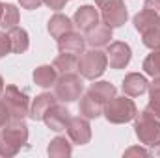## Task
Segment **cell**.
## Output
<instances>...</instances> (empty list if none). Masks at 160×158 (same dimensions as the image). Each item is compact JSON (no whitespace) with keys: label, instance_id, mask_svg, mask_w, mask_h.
I'll return each instance as SVG.
<instances>
[{"label":"cell","instance_id":"cell-11","mask_svg":"<svg viewBox=\"0 0 160 158\" xmlns=\"http://www.w3.org/2000/svg\"><path fill=\"white\" fill-rule=\"evenodd\" d=\"M110 43H112V28L106 26L104 22H97L91 30L86 32V45H89L91 48L108 47Z\"/></svg>","mask_w":160,"mask_h":158},{"label":"cell","instance_id":"cell-15","mask_svg":"<svg viewBox=\"0 0 160 158\" xmlns=\"http://www.w3.org/2000/svg\"><path fill=\"white\" fill-rule=\"evenodd\" d=\"M121 89L128 97H138V95H142L149 89V82L140 73H128L121 82Z\"/></svg>","mask_w":160,"mask_h":158},{"label":"cell","instance_id":"cell-9","mask_svg":"<svg viewBox=\"0 0 160 158\" xmlns=\"http://www.w3.org/2000/svg\"><path fill=\"white\" fill-rule=\"evenodd\" d=\"M65 130H67V136L71 138V141L77 145H86L91 140V125H89V119L84 116L71 117Z\"/></svg>","mask_w":160,"mask_h":158},{"label":"cell","instance_id":"cell-5","mask_svg":"<svg viewBox=\"0 0 160 158\" xmlns=\"http://www.w3.org/2000/svg\"><path fill=\"white\" fill-rule=\"evenodd\" d=\"M106 67H108V56L101 48L84 50L82 56L78 58V73L86 80L99 78L106 71Z\"/></svg>","mask_w":160,"mask_h":158},{"label":"cell","instance_id":"cell-33","mask_svg":"<svg viewBox=\"0 0 160 158\" xmlns=\"http://www.w3.org/2000/svg\"><path fill=\"white\" fill-rule=\"evenodd\" d=\"M143 7H147V9H153L157 15H160V0H145Z\"/></svg>","mask_w":160,"mask_h":158},{"label":"cell","instance_id":"cell-4","mask_svg":"<svg viewBox=\"0 0 160 158\" xmlns=\"http://www.w3.org/2000/svg\"><path fill=\"white\" fill-rule=\"evenodd\" d=\"M2 102L9 114V121L15 119H24L30 114V97L26 91H21L17 86H6L2 93Z\"/></svg>","mask_w":160,"mask_h":158},{"label":"cell","instance_id":"cell-25","mask_svg":"<svg viewBox=\"0 0 160 158\" xmlns=\"http://www.w3.org/2000/svg\"><path fill=\"white\" fill-rule=\"evenodd\" d=\"M143 71H145V75H149L153 78H160V48L153 50L143 60Z\"/></svg>","mask_w":160,"mask_h":158},{"label":"cell","instance_id":"cell-3","mask_svg":"<svg viewBox=\"0 0 160 158\" xmlns=\"http://www.w3.org/2000/svg\"><path fill=\"white\" fill-rule=\"evenodd\" d=\"M138 114V108H136V102L132 99H128V95L125 97H114L110 99L108 102H104V110H102V116L106 117L108 123H114V125H123V123H128L136 117Z\"/></svg>","mask_w":160,"mask_h":158},{"label":"cell","instance_id":"cell-36","mask_svg":"<svg viewBox=\"0 0 160 158\" xmlns=\"http://www.w3.org/2000/svg\"><path fill=\"white\" fill-rule=\"evenodd\" d=\"M4 87H6V86H4V78L0 77V97H2V93H4Z\"/></svg>","mask_w":160,"mask_h":158},{"label":"cell","instance_id":"cell-31","mask_svg":"<svg viewBox=\"0 0 160 158\" xmlns=\"http://www.w3.org/2000/svg\"><path fill=\"white\" fill-rule=\"evenodd\" d=\"M19 4L24 9H38L41 4H43V0H19Z\"/></svg>","mask_w":160,"mask_h":158},{"label":"cell","instance_id":"cell-17","mask_svg":"<svg viewBox=\"0 0 160 158\" xmlns=\"http://www.w3.org/2000/svg\"><path fill=\"white\" fill-rule=\"evenodd\" d=\"M158 26H160V15H157L153 9L143 7L142 11H138L134 15V28L140 34H143L151 28H158Z\"/></svg>","mask_w":160,"mask_h":158},{"label":"cell","instance_id":"cell-8","mask_svg":"<svg viewBox=\"0 0 160 158\" xmlns=\"http://www.w3.org/2000/svg\"><path fill=\"white\" fill-rule=\"evenodd\" d=\"M106 56H108V63L112 69H125L130 63L132 50H130L128 43H125V41H112L106 47Z\"/></svg>","mask_w":160,"mask_h":158},{"label":"cell","instance_id":"cell-18","mask_svg":"<svg viewBox=\"0 0 160 158\" xmlns=\"http://www.w3.org/2000/svg\"><path fill=\"white\" fill-rule=\"evenodd\" d=\"M73 21L67 17V15H62V13H54L50 19H48V26H47V30H48V34L54 37V39H58V37H62L65 32H69V30H73Z\"/></svg>","mask_w":160,"mask_h":158},{"label":"cell","instance_id":"cell-23","mask_svg":"<svg viewBox=\"0 0 160 158\" xmlns=\"http://www.w3.org/2000/svg\"><path fill=\"white\" fill-rule=\"evenodd\" d=\"M91 95H95L97 99H101L102 102H108L110 99H114L116 97V93H118V89H116V86L114 84H110V82H106V80H101V82H93L91 86H89V89H88Z\"/></svg>","mask_w":160,"mask_h":158},{"label":"cell","instance_id":"cell-6","mask_svg":"<svg viewBox=\"0 0 160 158\" xmlns=\"http://www.w3.org/2000/svg\"><path fill=\"white\" fill-rule=\"evenodd\" d=\"M82 93H84V84L77 73H65L54 84V95L60 102L65 104L75 102L77 99L82 97Z\"/></svg>","mask_w":160,"mask_h":158},{"label":"cell","instance_id":"cell-20","mask_svg":"<svg viewBox=\"0 0 160 158\" xmlns=\"http://www.w3.org/2000/svg\"><path fill=\"white\" fill-rule=\"evenodd\" d=\"M32 78L36 82V86L47 89V87H52V86L56 84V80H58V71L54 69V65H39V67L34 71Z\"/></svg>","mask_w":160,"mask_h":158},{"label":"cell","instance_id":"cell-24","mask_svg":"<svg viewBox=\"0 0 160 158\" xmlns=\"http://www.w3.org/2000/svg\"><path fill=\"white\" fill-rule=\"evenodd\" d=\"M19 9L15 4H4V11H2V17H0V26L4 30H11L13 26L19 24Z\"/></svg>","mask_w":160,"mask_h":158},{"label":"cell","instance_id":"cell-37","mask_svg":"<svg viewBox=\"0 0 160 158\" xmlns=\"http://www.w3.org/2000/svg\"><path fill=\"white\" fill-rule=\"evenodd\" d=\"M2 11H4V4L0 2V17H2Z\"/></svg>","mask_w":160,"mask_h":158},{"label":"cell","instance_id":"cell-29","mask_svg":"<svg viewBox=\"0 0 160 158\" xmlns=\"http://www.w3.org/2000/svg\"><path fill=\"white\" fill-rule=\"evenodd\" d=\"M67 2H69V0H43V4H45L47 7L54 9V11H60V9H63Z\"/></svg>","mask_w":160,"mask_h":158},{"label":"cell","instance_id":"cell-30","mask_svg":"<svg viewBox=\"0 0 160 158\" xmlns=\"http://www.w3.org/2000/svg\"><path fill=\"white\" fill-rule=\"evenodd\" d=\"M125 156H151V155L143 147H130V149L125 151Z\"/></svg>","mask_w":160,"mask_h":158},{"label":"cell","instance_id":"cell-22","mask_svg":"<svg viewBox=\"0 0 160 158\" xmlns=\"http://www.w3.org/2000/svg\"><path fill=\"white\" fill-rule=\"evenodd\" d=\"M47 153H48V156H52V158H67L73 155V147H71V143L63 136H56L48 143Z\"/></svg>","mask_w":160,"mask_h":158},{"label":"cell","instance_id":"cell-14","mask_svg":"<svg viewBox=\"0 0 160 158\" xmlns=\"http://www.w3.org/2000/svg\"><path fill=\"white\" fill-rule=\"evenodd\" d=\"M102 110H104V102L101 99H97L95 95H91L89 91H86L80 97V104H78L80 116H84L88 119H97L102 116Z\"/></svg>","mask_w":160,"mask_h":158},{"label":"cell","instance_id":"cell-10","mask_svg":"<svg viewBox=\"0 0 160 158\" xmlns=\"http://www.w3.org/2000/svg\"><path fill=\"white\" fill-rule=\"evenodd\" d=\"M69 119H71V112L67 110V106L58 104V102L52 104V106L47 110V114L43 116V121H45L47 128H50V130H54V132L65 130L67 125H69Z\"/></svg>","mask_w":160,"mask_h":158},{"label":"cell","instance_id":"cell-1","mask_svg":"<svg viewBox=\"0 0 160 158\" xmlns=\"http://www.w3.org/2000/svg\"><path fill=\"white\" fill-rule=\"evenodd\" d=\"M28 141V126L24 119L8 121L0 128V156H15Z\"/></svg>","mask_w":160,"mask_h":158},{"label":"cell","instance_id":"cell-32","mask_svg":"<svg viewBox=\"0 0 160 158\" xmlns=\"http://www.w3.org/2000/svg\"><path fill=\"white\" fill-rule=\"evenodd\" d=\"M8 121H9V114H8V110H6V106H4V102H2V99H0V128H2Z\"/></svg>","mask_w":160,"mask_h":158},{"label":"cell","instance_id":"cell-26","mask_svg":"<svg viewBox=\"0 0 160 158\" xmlns=\"http://www.w3.org/2000/svg\"><path fill=\"white\" fill-rule=\"evenodd\" d=\"M151 110H155L157 114H160V78H153V82L149 84V104Z\"/></svg>","mask_w":160,"mask_h":158},{"label":"cell","instance_id":"cell-21","mask_svg":"<svg viewBox=\"0 0 160 158\" xmlns=\"http://www.w3.org/2000/svg\"><path fill=\"white\" fill-rule=\"evenodd\" d=\"M52 65H54V69L60 75L77 73L78 71V56L77 54H71V52H60V56L54 58Z\"/></svg>","mask_w":160,"mask_h":158},{"label":"cell","instance_id":"cell-7","mask_svg":"<svg viewBox=\"0 0 160 158\" xmlns=\"http://www.w3.org/2000/svg\"><path fill=\"white\" fill-rule=\"evenodd\" d=\"M128 19V11H127V6L123 0H114V2H108L106 6L101 7V21L110 26V28H119L127 22Z\"/></svg>","mask_w":160,"mask_h":158},{"label":"cell","instance_id":"cell-12","mask_svg":"<svg viewBox=\"0 0 160 158\" xmlns=\"http://www.w3.org/2000/svg\"><path fill=\"white\" fill-rule=\"evenodd\" d=\"M58 50L60 52H71V54H82L84 48H86V37L75 32V30H69L65 32L62 37H58Z\"/></svg>","mask_w":160,"mask_h":158},{"label":"cell","instance_id":"cell-27","mask_svg":"<svg viewBox=\"0 0 160 158\" xmlns=\"http://www.w3.org/2000/svg\"><path fill=\"white\" fill-rule=\"evenodd\" d=\"M142 41H143V45H145L147 48L158 50L160 48V26L158 28H151V30L143 32V34H142Z\"/></svg>","mask_w":160,"mask_h":158},{"label":"cell","instance_id":"cell-2","mask_svg":"<svg viewBox=\"0 0 160 158\" xmlns=\"http://www.w3.org/2000/svg\"><path fill=\"white\" fill-rule=\"evenodd\" d=\"M134 119V132L142 145L153 147L160 143V114L147 106L142 114H136Z\"/></svg>","mask_w":160,"mask_h":158},{"label":"cell","instance_id":"cell-35","mask_svg":"<svg viewBox=\"0 0 160 158\" xmlns=\"http://www.w3.org/2000/svg\"><path fill=\"white\" fill-rule=\"evenodd\" d=\"M108 2H114V0H95V4H97L99 7H102V6H106Z\"/></svg>","mask_w":160,"mask_h":158},{"label":"cell","instance_id":"cell-16","mask_svg":"<svg viewBox=\"0 0 160 158\" xmlns=\"http://www.w3.org/2000/svg\"><path fill=\"white\" fill-rule=\"evenodd\" d=\"M56 102H58V99H56L54 93H41V95H38L30 102V114H28V117L34 119V121H39L47 114V110L52 104H56Z\"/></svg>","mask_w":160,"mask_h":158},{"label":"cell","instance_id":"cell-28","mask_svg":"<svg viewBox=\"0 0 160 158\" xmlns=\"http://www.w3.org/2000/svg\"><path fill=\"white\" fill-rule=\"evenodd\" d=\"M11 52V43H9V36L6 32H0V58L8 56Z\"/></svg>","mask_w":160,"mask_h":158},{"label":"cell","instance_id":"cell-13","mask_svg":"<svg viewBox=\"0 0 160 158\" xmlns=\"http://www.w3.org/2000/svg\"><path fill=\"white\" fill-rule=\"evenodd\" d=\"M99 19H101V15L93 6H80L73 15V24L82 32H88L99 22Z\"/></svg>","mask_w":160,"mask_h":158},{"label":"cell","instance_id":"cell-34","mask_svg":"<svg viewBox=\"0 0 160 158\" xmlns=\"http://www.w3.org/2000/svg\"><path fill=\"white\" fill-rule=\"evenodd\" d=\"M149 155H151V156H157V158H160V143H157V145H153V149L149 151Z\"/></svg>","mask_w":160,"mask_h":158},{"label":"cell","instance_id":"cell-19","mask_svg":"<svg viewBox=\"0 0 160 158\" xmlns=\"http://www.w3.org/2000/svg\"><path fill=\"white\" fill-rule=\"evenodd\" d=\"M8 36H9V43H11V52L15 54H22L28 50L30 47V37H28V32L21 26H13L11 30H8Z\"/></svg>","mask_w":160,"mask_h":158}]
</instances>
